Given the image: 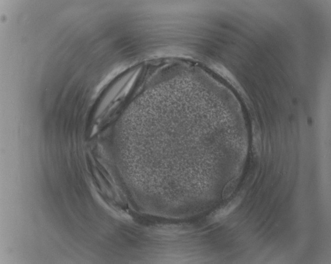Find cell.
Here are the masks:
<instances>
[{"label": "cell", "instance_id": "cell-1", "mask_svg": "<svg viewBox=\"0 0 331 264\" xmlns=\"http://www.w3.org/2000/svg\"><path fill=\"white\" fill-rule=\"evenodd\" d=\"M241 201L242 199L240 198H236L230 202L228 205L217 210L213 214L212 220L213 221H217L228 216L240 204Z\"/></svg>", "mask_w": 331, "mask_h": 264}]
</instances>
